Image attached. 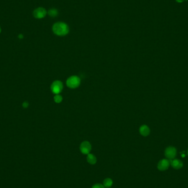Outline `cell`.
I'll list each match as a JSON object with an SVG mask.
<instances>
[{
  "instance_id": "cell-1",
  "label": "cell",
  "mask_w": 188,
  "mask_h": 188,
  "mask_svg": "<svg viewBox=\"0 0 188 188\" xmlns=\"http://www.w3.org/2000/svg\"><path fill=\"white\" fill-rule=\"evenodd\" d=\"M52 31L54 34L60 36H63L68 34L69 27L65 23L57 22L54 24L52 27Z\"/></svg>"
},
{
  "instance_id": "cell-2",
  "label": "cell",
  "mask_w": 188,
  "mask_h": 188,
  "mask_svg": "<svg viewBox=\"0 0 188 188\" xmlns=\"http://www.w3.org/2000/svg\"><path fill=\"white\" fill-rule=\"evenodd\" d=\"M81 80L80 78L76 75H73L69 77L67 80L66 84L70 89H75L81 84Z\"/></svg>"
},
{
  "instance_id": "cell-3",
  "label": "cell",
  "mask_w": 188,
  "mask_h": 188,
  "mask_svg": "<svg viewBox=\"0 0 188 188\" xmlns=\"http://www.w3.org/2000/svg\"><path fill=\"white\" fill-rule=\"evenodd\" d=\"M63 88V85L61 81H55L51 85V90L53 94H60Z\"/></svg>"
},
{
  "instance_id": "cell-4",
  "label": "cell",
  "mask_w": 188,
  "mask_h": 188,
  "mask_svg": "<svg viewBox=\"0 0 188 188\" xmlns=\"http://www.w3.org/2000/svg\"><path fill=\"white\" fill-rule=\"evenodd\" d=\"M165 155L169 160H173L177 155V149L173 146H169L165 149Z\"/></svg>"
},
{
  "instance_id": "cell-5",
  "label": "cell",
  "mask_w": 188,
  "mask_h": 188,
  "mask_svg": "<svg viewBox=\"0 0 188 188\" xmlns=\"http://www.w3.org/2000/svg\"><path fill=\"white\" fill-rule=\"evenodd\" d=\"M33 16L36 19L44 18L47 14L46 9L43 7H38L36 8L33 11Z\"/></svg>"
},
{
  "instance_id": "cell-6",
  "label": "cell",
  "mask_w": 188,
  "mask_h": 188,
  "mask_svg": "<svg viewBox=\"0 0 188 188\" xmlns=\"http://www.w3.org/2000/svg\"><path fill=\"white\" fill-rule=\"evenodd\" d=\"M80 150L81 152L84 155H88L90 154L91 150V145L90 143L87 141H84L81 142L80 145Z\"/></svg>"
},
{
  "instance_id": "cell-7",
  "label": "cell",
  "mask_w": 188,
  "mask_h": 188,
  "mask_svg": "<svg viewBox=\"0 0 188 188\" xmlns=\"http://www.w3.org/2000/svg\"><path fill=\"white\" fill-rule=\"evenodd\" d=\"M170 165V161L168 159H162L158 164V168L160 171H165L168 169Z\"/></svg>"
},
{
  "instance_id": "cell-8",
  "label": "cell",
  "mask_w": 188,
  "mask_h": 188,
  "mask_svg": "<svg viewBox=\"0 0 188 188\" xmlns=\"http://www.w3.org/2000/svg\"><path fill=\"white\" fill-rule=\"evenodd\" d=\"M170 165L173 167V168L176 169H179L183 167V163L179 159H175L169 160Z\"/></svg>"
},
{
  "instance_id": "cell-9",
  "label": "cell",
  "mask_w": 188,
  "mask_h": 188,
  "mask_svg": "<svg viewBox=\"0 0 188 188\" xmlns=\"http://www.w3.org/2000/svg\"><path fill=\"white\" fill-rule=\"evenodd\" d=\"M139 132L142 136H147L150 134V128L146 125H142L139 129Z\"/></svg>"
},
{
  "instance_id": "cell-10",
  "label": "cell",
  "mask_w": 188,
  "mask_h": 188,
  "mask_svg": "<svg viewBox=\"0 0 188 188\" xmlns=\"http://www.w3.org/2000/svg\"><path fill=\"white\" fill-rule=\"evenodd\" d=\"M87 161L89 164L90 165H95L96 164V162H97V158L96 156H94L93 154H89L87 156Z\"/></svg>"
},
{
  "instance_id": "cell-11",
  "label": "cell",
  "mask_w": 188,
  "mask_h": 188,
  "mask_svg": "<svg viewBox=\"0 0 188 188\" xmlns=\"http://www.w3.org/2000/svg\"><path fill=\"white\" fill-rule=\"evenodd\" d=\"M113 184V181L111 178H106L104 181V185L106 188H110Z\"/></svg>"
},
{
  "instance_id": "cell-12",
  "label": "cell",
  "mask_w": 188,
  "mask_h": 188,
  "mask_svg": "<svg viewBox=\"0 0 188 188\" xmlns=\"http://www.w3.org/2000/svg\"><path fill=\"white\" fill-rule=\"evenodd\" d=\"M48 15H50L51 17H55L58 15V11L56 9L54 8H52L50 9L48 12H47Z\"/></svg>"
},
{
  "instance_id": "cell-13",
  "label": "cell",
  "mask_w": 188,
  "mask_h": 188,
  "mask_svg": "<svg viewBox=\"0 0 188 188\" xmlns=\"http://www.w3.org/2000/svg\"><path fill=\"white\" fill-rule=\"evenodd\" d=\"M54 101L57 104H60L61 103L62 100H63V97L61 95H60V94H56L55 95L54 97Z\"/></svg>"
},
{
  "instance_id": "cell-14",
  "label": "cell",
  "mask_w": 188,
  "mask_h": 188,
  "mask_svg": "<svg viewBox=\"0 0 188 188\" xmlns=\"http://www.w3.org/2000/svg\"><path fill=\"white\" fill-rule=\"evenodd\" d=\"M105 187H104V185L100 183H97L95 184L92 185V188H105Z\"/></svg>"
},
{
  "instance_id": "cell-15",
  "label": "cell",
  "mask_w": 188,
  "mask_h": 188,
  "mask_svg": "<svg viewBox=\"0 0 188 188\" xmlns=\"http://www.w3.org/2000/svg\"><path fill=\"white\" fill-rule=\"evenodd\" d=\"M23 107L24 108H27L29 106V103L27 101H25L23 102Z\"/></svg>"
},
{
  "instance_id": "cell-16",
  "label": "cell",
  "mask_w": 188,
  "mask_h": 188,
  "mask_svg": "<svg viewBox=\"0 0 188 188\" xmlns=\"http://www.w3.org/2000/svg\"><path fill=\"white\" fill-rule=\"evenodd\" d=\"M18 38H23V36L22 34H19V36H18Z\"/></svg>"
},
{
  "instance_id": "cell-17",
  "label": "cell",
  "mask_w": 188,
  "mask_h": 188,
  "mask_svg": "<svg viewBox=\"0 0 188 188\" xmlns=\"http://www.w3.org/2000/svg\"><path fill=\"white\" fill-rule=\"evenodd\" d=\"M178 2H183L184 0H176Z\"/></svg>"
},
{
  "instance_id": "cell-18",
  "label": "cell",
  "mask_w": 188,
  "mask_h": 188,
  "mask_svg": "<svg viewBox=\"0 0 188 188\" xmlns=\"http://www.w3.org/2000/svg\"><path fill=\"white\" fill-rule=\"evenodd\" d=\"M1 33V28L0 27V33Z\"/></svg>"
},
{
  "instance_id": "cell-19",
  "label": "cell",
  "mask_w": 188,
  "mask_h": 188,
  "mask_svg": "<svg viewBox=\"0 0 188 188\" xmlns=\"http://www.w3.org/2000/svg\"></svg>"
}]
</instances>
